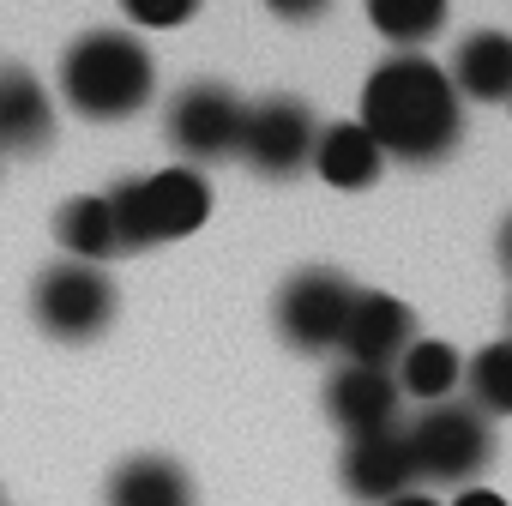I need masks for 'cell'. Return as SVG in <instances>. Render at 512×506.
I'll return each mask as SVG.
<instances>
[{
	"instance_id": "12",
	"label": "cell",
	"mask_w": 512,
	"mask_h": 506,
	"mask_svg": "<svg viewBox=\"0 0 512 506\" xmlns=\"http://www.w3.org/2000/svg\"><path fill=\"white\" fill-rule=\"evenodd\" d=\"M49 145H55V97H49V85L19 61H0V151L37 157Z\"/></svg>"
},
{
	"instance_id": "18",
	"label": "cell",
	"mask_w": 512,
	"mask_h": 506,
	"mask_svg": "<svg viewBox=\"0 0 512 506\" xmlns=\"http://www.w3.org/2000/svg\"><path fill=\"white\" fill-rule=\"evenodd\" d=\"M362 13L404 55H416V43H428V37L446 31V0H362Z\"/></svg>"
},
{
	"instance_id": "23",
	"label": "cell",
	"mask_w": 512,
	"mask_h": 506,
	"mask_svg": "<svg viewBox=\"0 0 512 506\" xmlns=\"http://www.w3.org/2000/svg\"><path fill=\"white\" fill-rule=\"evenodd\" d=\"M500 266H506V272H512V217H506V223H500Z\"/></svg>"
},
{
	"instance_id": "6",
	"label": "cell",
	"mask_w": 512,
	"mask_h": 506,
	"mask_svg": "<svg viewBox=\"0 0 512 506\" xmlns=\"http://www.w3.org/2000/svg\"><path fill=\"white\" fill-rule=\"evenodd\" d=\"M356 296H362V290H356L344 272H332V266H308V272H296V278L278 290V308H272L278 338H284L290 350H302V356L338 350Z\"/></svg>"
},
{
	"instance_id": "2",
	"label": "cell",
	"mask_w": 512,
	"mask_h": 506,
	"mask_svg": "<svg viewBox=\"0 0 512 506\" xmlns=\"http://www.w3.org/2000/svg\"><path fill=\"white\" fill-rule=\"evenodd\" d=\"M157 91V61L133 31H85L61 55V97L85 121H133Z\"/></svg>"
},
{
	"instance_id": "7",
	"label": "cell",
	"mask_w": 512,
	"mask_h": 506,
	"mask_svg": "<svg viewBox=\"0 0 512 506\" xmlns=\"http://www.w3.org/2000/svg\"><path fill=\"white\" fill-rule=\"evenodd\" d=\"M314 145H320L314 109L302 97H266V103H247L235 157L266 181H290V175H302L314 163Z\"/></svg>"
},
{
	"instance_id": "20",
	"label": "cell",
	"mask_w": 512,
	"mask_h": 506,
	"mask_svg": "<svg viewBox=\"0 0 512 506\" xmlns=\"http://www.w3.org/2000/svg\"><path fill=\"white\" fill-rule=\"evenodd\" d=\"M121 13L139 25V31H175L199 13V0H121Z\"/></svg>"
},
{
	"instance_id": "14",
	"label": "cell",
	"mask_w": 512,
	"mask_h": 506,
	"mask_svg": "<svg viewBox=\"0 0 512 506\" xmlns=\"http://www.w3.org/2000/svg\"><path fill=\"white\" fill-rule=\"evenodd\" d=\"M452 91L470 103H506L512 97V37L506 31H470L452 49Z\"/></svg>"
},
{
	"instance_id": "9",
	"label": "cell",
	"mask_w": 512,
	"mask_h": 506,
	"mask_svg": "<svg viewBox=\"0 0 512 506\" xmlns=\"http://www.w3.org/2000/svg\"><path fill=\"white\" fill-rule=\"evenodd\" d=\"M338 482L362 506H392V500L416 494V458H410L404 428H386V434H368V440H344Z\"/></svg>"
},
{
	"instance_id": "1",
	"label": "cell",
	"mask_w": 512,
	"mask_h": 506,
	"mask_svg": "<svg viewBox=\"0 0 512 506\" xmlns=\"http://www.w3.org/2000/svg\"><path fill=\"white\" fill-rule=\"evenodd\" d=\"M362 127L398 163H440L464 139V97L428 55H386L362 85Z\"/></svg>"
},
{
	"instance_id": "19",
	"label": "cell",
	"mask_w": 512,
	"mask_h": 506,
	"mask_svg": "<svg viewBox=\"0 0 512 506\" xmlns=\"http://www.w3.org/2000/svg\"><path fill=\"white\" fill-rule=\"evenodd\" d=\"M464 386H470V404L482 416H512V338L482 344L464 362Z\"/></svg>"
},
{
	"instance_id": "4",
	"label": "cell",
	"mask_w": 512,
	"mask_h": 506,
	"mask_svg": "<svg viewBox=\"0 0 512 506\" xmlns=\"http://www.w3.org/2000/svg\"><path fill=\"white\" fill-rule=\"evenodd\" d=\"M410 458H416V482H440V488H476V476L494 464V428L476 404H422V416L404 428Z\"/></svg>"
},
{
	"instance_id": "8",
	"label": "cell",
	"mask_w": 512,
	"mask_h": 506,
	"mask_svg": "<svg viewBox=\"0 0 512 506\" xmlns=\"http://www.w3.org/2000/svg\"><path fill=\"white\" fill-rule=\"evenodd\" d=\"M241 121H247V103H241L229 85L199 79V85L175 91L163 133H169V145H175V151L187 157V169H193V163L235 157V145H241Z\"/></svg>"
},
{
	"instance_id": "17",
	"label": "cell",
	"mask_w": 512,
	"mask_h": 506,
	"mask_svg": "<svg viewBox=\"0 0 512 506\" xmlns=\"http://www.w3.org/2000/svg\"><path fill=\"white\" fill-rule=\"evenodd\" d=\"M392 380H398V392H404V398L446 404V398H452V386L464 380V356H458L452 344H440V338H416V344L404 350V362L392 368Z\"/></svg>"
},
{
	"instance_id": "15",
	"label": "cell",
	"mask_w": 512,
	"mask_h": 506,
	"mask_svg": "<svg viewBox=\"0 0 512 506\" xmlns=\"http://www.w3.org/2000/svg\"><path fill=\"white\" fill-rule=\"evenodd\" d=\"M103 500H109V506H193V476H187L175 458L139 452V458L115 464Z\"/></svg>"
},
{
	"instance_id": "24",
	"label": "cell",
	"mask_w": 512,
	"mask_h": 506,
	"mask_svg": "<svg viewBox=\"0 0 512 506\" xmlns=\"http://www.w3.org/2000/svg\"><path fill=\"white\" fill-rule=\"evenodd\" d=\"M392 506H440L434 494H404V500H392Z\"/></svg>"
},
{
	"instance_id": "21",
	"label": "cell",
	"mask_w": 512,
	"mask_h": 506,
	"mask_svg": "<svg viewBox=\"0 0 512 506\" xmlns=\"http://www.w3.org/2000/svg\"><path fill=\"white\" fill-rule=\"evenodd\" d=\"M266 7L278 13V19H290V25H302V19H320L332 0H266Z\"/></svg>"
},
{
	"instance_id": "13",
	"label": "cell",
	"mask_w": 512,
	"mask_h": 506,
	"mask_svg": "<svg viewBox=\"0 0 512 506\" xmlns=\"http://www.w3.org/2000/svg\"><path fill=\"white\" fill-rule=\"evenodd\" d=\"M386 169V151L368 139L362 121H338V127H320V145H314V175L338 193H362L374 187Z\"/></svg>"
},
{
	"instance_id": "5",
	"label": "cell",
	"mask_w": 512,
	"mask_h": 506,
	"mask_svg": "<svg viewBox=\"0 0 512 506\" xmlns=\"http://www.w3.org/2000/svg\"><path fill=\"white\" fill-rule=\"evenodd\" d=\"M31 314H37V326H43L49 338H61V344H91V338H103L109 320H115V284H109V272H97V266L55 260V266L37 278V290H31Z\"/></svg>"
},
{
	"instance_id": "3",
	"label": "cell",
	"mask_w": 512,
	"mask_h": 506,
	"mask_svg": "<svg viewBox=\"0 0 512 506\" xmlns=\"http://www.w3.org/2000/svg\"><path fill=\"white\" fill-rule=\"evenodd\" d=\"M109 205H115L121 253H145V247H163V241L193 235L211 217V181L199 169L175 163V169H157L145 181L109 187Z\"/></svg>"
},
{
	"instance_id": "22",
	"label": "cell",
	"mask_w": 512,
	"mask_h": 506,
	"mask_svg": "<svg viewBox=\"0 0 512 506\" xmlns=\"http://www.w3.org/2000/svg\"><path fill=\"white\" fill-rule=\"evenodd\" d=\"M452 506H506V500H500L494 488H464V494H458Z\"/></svg>"
},
{
	"instance_id": "11",
	"label": "cell",
	"mask_w": 512,
	"mask_h": 506,
	"mask_svg": "<svg viewBox=\"0 0 512 506\" xmlns=\"http://www.w3.org/2000/svg\"><path fill=\"white\" fill-rule=\"evenodd\" d=\"M398 404H404V392H398V380H392L386 368H356V362H344V368L326 380V416H332V428H344L350 440H368V434L398 428Z\"/></svg>"
},
{
	"instance_id": "16",
	"label": "cell",
	"mask_w": 512,
	"mask_h": 506,
	"mask_svg": "<svg viewBox=\"0 0 512 506\" xmlns=\"http://www.w3.org/2000/svg\"><path fill=\"white\" fill-rule=\"evenodd\" d=\"M55 241L67 247V260L79 266H103L109 253H121V229H115V205L109 193H79L55 211Z\"/></svg>"
},
{
	"instance_id": "10",
	"label": "cell",
	"mask_w": 512,
	"mask_h": 506,
	"mask_svg": "<svg viewBox=\"0 0 512 506\" xmlns=\"http://www.w3.org/2000/svg\"><path fill=\"white\" fill-rule=\"evenodd\" d=\"M410 344H416V314H410L398 296H386V290H362L356 308H350V326H344V338H338L344 362H356V368H386V374H392Z\"/></svg>"
}]
</instances>
